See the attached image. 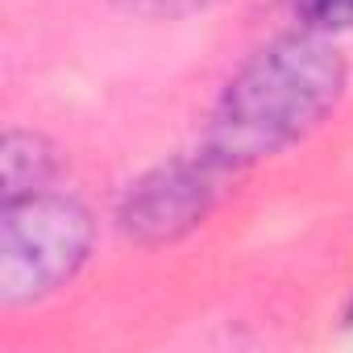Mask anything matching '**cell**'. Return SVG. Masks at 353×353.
Listing matches in <instances>:
<instances>
[{
	"label": "cell",
	"mask_w": 353,
	"mask_h": 353,
	"mask_svg": "<svg viewBox=\"0 0 353 353\" xmlns=\"http://www.w3.org/2000/svg\"><path fill=\"white\" fill-rule=\"evenodd\" d=\"M237 170L208 145L170 154L141 170L117 200V229L141 250H162L196 233L229 196Z\"/></svg>",
	"instance_id": "obj_3"
},
{
	"label": "cell",
	"mask_w": 353,
	"mask_h": 353,
	"mask_svg": "<svg viewBox=\"0 0 353 353\" xmlns=\"http://www.w3.org/2000/svg\"><path fill=\"white\" fill-rule=\"evenodd\" d=\"M349 63L332 38L295 30L258 46L221 88L200 145L237 174L307 141L345 100Z\"/></svg>",
	"instance_id": "obj_1"
},
{
	"label": "cell",
	"mask_w": 353,
	"mask_h": 353,
	"mask_svg": "<svg viewBox=\"0 0 353 353\" xmlns=\"http://www.w3.org/2000/svg\"><path fill=\"white\" fill-rule=\"evenodd\" d=\"M96 250V216L71 192L0 204V303L30 307L79 279Z\"/></svg>",
	"instance_id": "obj_2"
},
{
	"label": "cell",
	"mask_w": 353,
	"mask_h": 353,
	"mask_svg": "<svg viewBox=\"0 0 353 353\" xmlns=\"http://www.w3.org/2000/svg\"><path fill=\"white\" fill-rule=\"evenodd\" d=\"M349 320H353V307H349Z\"/></svg>",
	"instance_id": "obj_7"
},
{
	"label": "cell",
	"mask_w": 353,
	"mask_h": 353,
	"mask_svg": "<svg viewBox=\"0 0 353 353\" xmlns=\"http://www.w3.org/2000/svg\"><path fill=\"white\" fill-rule=\"evenodd\" d=\"M59 179V150L38 129H9L0 141V188L5 200L50 192Z\"/></svg>",
	"instance_id": "obj_4"
},
{
	"label": "cell",
	"mask_w": 353,
	"mask_h": 353,
	"mask_svg": "<svg viewBox=\"0 0 353 353\" xmlns=\"http://www.w3.org/2000/svg\"><path fill=\"white\" fill-rule=\"evenodd\" d=\"M117 9L133 13V17H154V21H174V17H192V13H208L221 0H112Z\"/></svg>",
	"instance_id": "obj_6"
},
{
	"label": "cell",
	"mask_w": 353,
	"mask_h": 353,
	"mask_svg": "<svg viewBox=\"0 0 353 353\" xmlns=\"http://www.w3.org/2000/svg\"><path fill=\"white\" fill-rule=\"evenodd\" d=\"M295 21L307 34L320 38H341L353 30V0H291Z\"/></svg>",
	"instance_id": "obj_5"
}]
</instances>
